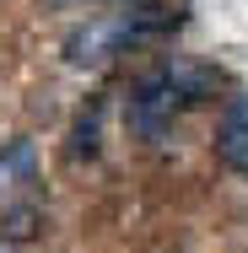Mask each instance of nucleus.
I'll list each match as a JSON object with an SVG mask.
<instances>
[{"mask_svg": "<svg viewBox=\"0 0 248 253\" xmlns=\"http://www.w3.org/2000/svg\"><path fill=\"white\" fill-rule=\"evenodd\" d=\"M178 113H184V97H178V86H173L167 65L146 70V76L130 86L124 124H130L141 140H167V135H173V124H178Z\"/></svg>", "mask_w": 248, "mask_h": 253, "instance_id": "obj_1", "label": "nucleus"}, {"mask_svg": "<svg viewBox=\"0 0 248 253\" xmlns=\"http://www.w3.org/2000/svg\"><path fill=\"white\" fill-rule=\"evenodd\" d=\"M216 156L227 172L248 178V97H227L216 119Z\"/></svg>", "mask_w": 248, "mask_h": 253, "instance_id": "obj_2", "label": "nucleus"}, {"mask_svg": "<svg viewBox=\"0 0 248 253\" xmlns=\"http://www.w3.org/2000/svg\"><path fill=\"white\" fill-rule=\"evenodd\" d=\"M38 183V156H33V140H11L0 151V194H22Z\"/></svg>", "mask_w": 248, "mask_h": 253, "instance_id": "obj_3", "label": "nucleus"}, {"mask_svg": "<svg viewBox=\"0 0 248 253\" xmlns=\"http://www.w3.org/2000/svg\"><path fill=\"white\" fill-rule=\"evenodd\" d=\"M70 156L81 162V156H98V108H87L81 119H76V129H70Z\"/></svg>", "mask_w": 248, "mask_h": 253, "instance_id": "obj_4", "label": "nucleus"}, {"mask_svg": "<svg viewBox=\"0 0 248 253\" xmlns=\"http://www.w3.org/2000/svg\"><path fill=\"white\" fill-rule=\"evenodd\" d=\"M33 221H38V210H11L5 215V237H16V243L33 237Z\"/></svg>", "mask_w": 248, "mask_h": 253, "instance_id": "obj_5", "label": "nucleus"}, {"mask_svg": "<svg viewBox=\"0 0 248 253\" xmlns=\"http://www.w3.org/2000/svg\"><path fill=\"white\" fill-rule=\"evenodd\" d=\"M54 5H87V0H54Z\"/></svg>", "mask_w": 248, "mask_h": 253, "instance_id": "obj_6", "label": "nucleus"}, {"mask_svg": "<svg viewBox=\"0 0 248 253\" xmlns=\"http://www.w3.org/2000/svg\"><path fill=\"white\" fill-rule=\"evenodd\" d=\"M130 5H151V0H130Z\"/></svg>", "mask_w": 248, "mask_h": 253, "instance_id": "obj_7", "label": "nucleus"}]
</instances>
